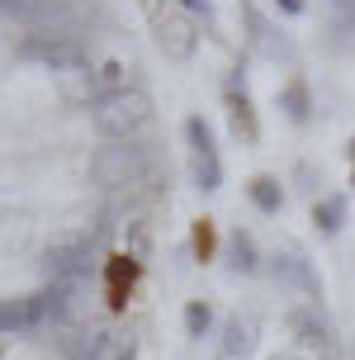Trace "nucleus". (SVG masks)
<instances>
[{"instance_id":"nucleus-11","label":"nucleus","mask_w":355,"mask_h":360,"mask_svg":"<svg viewBox=\"0 0 355 360\" xmlns=\"http://www.w3.org/2000/svg\"><path fill=\"white\" fill-rule=\"evenodd\" d=\"M247 199L256 204V214L275 218L284 209V180L280 176H251L247 180Z\"/></svg>"},{"instance_id":"nucleus-5","label":"nucleus","mask_w":355,"mask_h":360,"mask_svg":"<svg viewBox=\"0 0 355 360\" xmlns=\"http://www.w3.org/2000/svg\"><path fill=\"white\" fill-rule=\"evenodd\" d=\"M289 332L299 337L308 351H318L322 360H341V342H337V327L322 318V304H308V308H294L289 313Z\"/></svg>"},{"instance_id":"nucleus-15","label":"nucleus","mask_w":355,"mask_h":360,"mask_svg":"<svg viewBox=\"0 0 355 360\" xmlns=\"http://www.w3.org/2000/svg\"><path fill=\"white\" fill-rule=\"evenodd\" d=\"M190 252H195L199 266L218 256V228H213V218H199V223H195V233H190Z\"/></svg>"},{"instance_id":"nucleus-8","label":"nucleus","mask_w":355,"mask_h":360,"mask_svg":"<svg viewBox=\"0 0 355 360\" xmlns=\"http://www.w3.org/2000/svg\"><path fill=\"white\" fill-rule=\"evenodd\" d=\"M275 105H280V114L294 128H308V124H313V109H318V105H313V90H308L303 76H289V81H284L280 95H275Z\"/></svg>"},{"instance_id":"nucleus-18","label":"nucleus","mask_w":355,"mask_h":360,"mask_svg":"<svg viewBox=\"0 0 355 360\" xmlns=\"http://www.w3.org/2000/svg\"><path fill=\"white\" fill-rule=\"evenodd\" d=\"M275 10H280V15H289V19H299L303 10H308V0H275Z\"/></svg>"},{"instance_id":"nucleus-19","label":"nucleus","mask_w":355,"mask_h":360,"mask_svg":"<svg viewBox=\"0 0 355 360\" xmlns=\"http://www.w3.org/2000/svg\"><path fill=\"white\" fill-rule=\"evenodd\" d=\"M109 360H133V342H114L109 346Z\"/></svg>"},{"instance_id":"nucleus-21","label":"nucleus","mask_w":355,"mask_h":360,"mask_svg":"<svg viewBox=\"0 0 355 360\" xmlns=\"http://www.w3.org/2000/svg\"><path fill=\"white\" fill-rule=\"evenodd\" d=\"M346 157H351V166H355V133H351V143H346Z\"/></svg>"},{"instance_id":"nucleus-2","label":"nucleus","mask_w":355,"mask_h":360,"mask_svg":"<svg viewBox=\"0 0 355 360\" xmlns=\"http://www.w3.org/2000/svg\"><path fill=\"white\" fill-rule=\"evenodd\" d=\"M185 143H190V180H195V190H204V195L223 190V157H218V143H213V128L204 114L185 119Z\"/></svg>"},{"instance_id":"nucleus-6","label":"nucleus","mask_w":355,"mask_h":360,"mask_svg":"<svg viewBox=\"0 0 355 360\" xmlns=\"http://www.w3.org/2000/svg\"><path fill=\"white\" fill-rule=\"evenodd\" d=\"M138 275H142V261L133 252H114L105 261V299H109L114 313L128 308V294H133V285H138Z\"/></svg>"},{"instance_id":"nucleus-12","label":"nucleus","mask_w":355,"mask_h":360,"mask_svg":"<svg viewBox=\"0 0 355 360\" xmlns=\"http://www.w3.org/2000/svg\"><path fill=\"white\" fill-rule=\"evenodd\" d=\"M242 15H247V24H251V48H261L266 57H280V53L289 57V43H284V38L275 34V29H270L266 15H261L256 5H242Z\"/></svg>"},{"instance_id":"nucleus-16","label":"nucleus","mask_w":355,"mask_h":360,"mask_svg":"<svg viewBox=\"0 0 355 360\" xmlns=\"http://www.w3.org/2000/svg\"><path fill=\"white\" fill-rule=\"evenodd\" d=\"M251 351V327L242 323V318H228V327H223V356L237 360Z\"/></svg>"},{"instance_id":"nucleus-3","label":"nucleus","mask_w":355,"mask_h":360,"mask_svg":"<svg viewBox=\"0 0 355 360\" xmlns=\"http://www.w3.org/2000/svg\"><path fill=\"white\" fill-rule=\"evenodd\" d=\"M152 29H157V48L171 57V62H190V57L199 53V24L185 15L180 5L176 10L166 5L161 15H152Z\"/></svg>"},{"instance_id":"nucleus-22","label":"nucleus","mask_w":355,"mask_h":360,"mask_svg":"<svg viewBox=\"0 0 355 360\" xmlns=\"http://www.w3.org/2000/svg\"><path fill=\"white\" fill-rule=\"evenodd\" d=\"M351 190H355V166H351Z\"/></svg>"},{"instance_id":"nucleus-4","label":"nucleus","mask_w":355,"mask_h":360,"mask_svg":"<svg viewBox=\"0 0 355 360\" xmlns=\"http://www.w3.org/2000/svg\"><path fill=\"white\" fill-rule=\"evenodd\" d=\"M223 105H228V124L242 143H261V119H256V100L247 90V62H237L232 76L223 81Z\"/></svg>"},{"instance_id":"nucleus-9","label":"nucleus","mask_w":355,"mask_h":360,"mask_svg":"<svg viewBox=\"0 0 355 360\" xmlns=\"http://www.w3.org/2000/svg\"><path fill=\"white\" fill-rule=\"evenodd\" d=\"M223 261H228L232 275H261V247H256V237L251 233H228V242H223Z\"/></svg>"},{"instance_id":"nucleus-7","label":"nucleus","mask_w":355,"mask_h":360,"mask_svg":"<svg viewBox=\"0 0 355 360\" xmlns=\"http://www.w3.org/2000/svg\"><path fill=\"white\" fill-rule=\"evenodd\" d=\"M270 261H275L270 270H275V280H280V285H289V289H303V294H308L313 304L322 299V280L313 275V266H308V261H303L299 252H280V256H270Z\"/></svg>"},{"instance_id":"nucleus-17","label":"nucleus","mask_w":355,"mask_h":360,"mask_svg":"<svg viewBox=\"0 0 355 360\" xmlns=\"http://www.w3.org/2000/svg\"><path fill=\"white\" fill-rule=\"evenodd\" d=\"M180 10L195 19V24H209V29H213V5H209V0H180Z\"/></svg>"},{"instance_id":"nucleus-13","label":"nucleus","mask_w":355,"mask_h":360,"mask_svg":"<svg viewBox=\"0 0 355 360\" xmlns=\"http://www.w3.org/2000/svg\"><path fill=\"white\" fill-rule=\"evenodd\" d=\"M90 76H95V100L133 90V76H128V67H124V62H100V72H90Z\"/></svg>"},{"instance_id":"nucleus-20","label":"nucleus","mask_w":355,"mask_h":360,"mask_svg":"<svg viewBox=\"0 0 355 360\" xmlns=\"http://www.w3.org/2000/svg\"><path fill=\"white\" fill-rule=\"evenodd\" d=\"M266 360H303L299 351H275V356H266Z\"/></svg>"},{"instance_id":"nucleus-1","label":"nucleus","mask_w":355,"mask_h":360,"mask_svg":"<svg viewBox=\"0 0 355 360\" xmlns=\"http://www.w3.org/2000/svg\"><path fill=\"white\" fill-rule=\"evenodd\" d=\"M152 119H157V105L138 86L124 90V95L95 100V128H100V138H109V143H133L138 133L152 128Z\"/></svg>"},{"instance_id":"nucleus-10","label":"nucleus","mask_w":355,"mask_h":360,"mask_svg":"<svg viewBox=\"0 0 355 360\" xmlns=\"http://www.w3.org/2000/svg\"><path fill=\"white\" fill-rule=\"evenodd\" d=\"M346 223H351V199L346 195H318L313 199V228L322 237H337Z\"/></svg>"},{"instance_id":"nucleus-14","label":"nucleus","mask_w":355,"mask_h":360,"mask_svg":"<svg viewBox=\"0 0 355 360\" xmlns=\"http://www.w3.org/2000/svg\"><path fill=\"white\" fill-rule=\"evenodd\" d=\"M209 327H213V304H209V299H190V304H185V337L204 342Z\"/></svg>"}]
</instances>
